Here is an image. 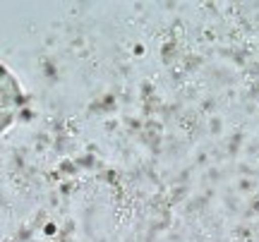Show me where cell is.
Masks as SVG:
<instances>
[{
    "label": "cell",
    "mask_w": 259,
    "mask_h": 242,
    "mask_svg": "<svg viewBox=\"0 0 259 242\" xmlns=\"http://www.w3.org/2000/svg\"><path fill=\"white\" fill-rule=\"evenodd\" d=\"M22 103H24V93L17 77L5 65H0V132H5L15 122Z\"/></svg>",
    "instance_id": "obj_1"
}]
</instances>
